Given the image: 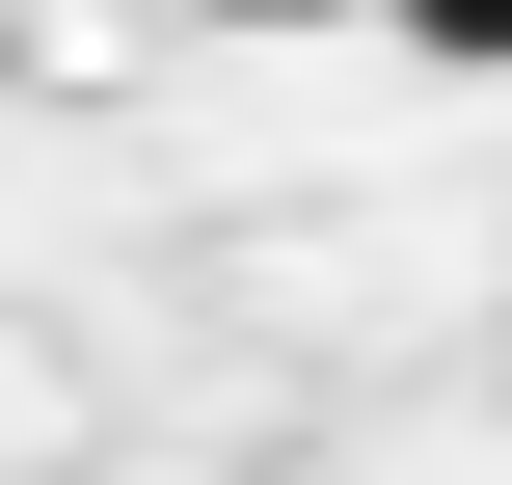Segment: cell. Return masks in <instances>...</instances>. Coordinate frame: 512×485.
I'll return each instance as SVG.
<instances>
[{"instance_id": "6da1fadb", "label": "cell", "mask_w": 512, "mask_h": 485, "mask_svg": "<svg viewBox=\"0 0 512 485\" xmlns=\"http://www.w3.org/2000/svg\"><path fill=\"white\" fill-rule=\"evenodd\" d=\"M378 27H405L432 81H512V0H378Z\"/></svg>"}]
</instances>
